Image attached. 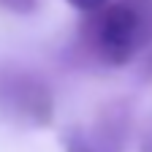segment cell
I'll list each match as a JSON object with an SVG mask.
<instances>
[{
	"label": "cell",
	"mask_w": 152,
	"mask_h": 152,
	"mask_svg": "<svg viewBox=\"0 0 152 152\" xmlns=\"http://www.w3.org/2000/svg\"><path fill=\"white\" fill-rule=\"evenodd\" d=\"M0 120L22 128L41 130L54 122V92L44 76L19 65H0Z\"/></svg>",
	"instance_id": "2"
},
{
	"label": "cell",
	"mask_w": 152,
	"mask_h": 152,
	"mask_svg": "<svg viewBox=\"0 0 152 152\" xmlns=\"http://www.w3.org/2000/svg\"><path fill=\"white\" fill-rule=\"evenodd\" d=\"M0 8H6L11 14H19V16H27L38 8V0H0Z\"/></svg>",
	"instance_id": "5"
},
{
	"label": "cell",
	"mask_w": 152,
	"mask_h": 152,
	"mask_svg": "<svg viewBox=\"0 0 152 152\" xmlns=\"http://www.w3.org/2000/svg\"><path fill=\"white\" fill-rule=\"evenodd\" d=\"M76 38L90 60L106 68H122L144 49L139 22L125 0H114L101 11L87 14L79 22Z\"/></svg>",
	"instance_id": "1"
},
{
	"label": "cell",
	"mask_w": 152,
	"mask_h": 152,
	"mask_svg": "<svg viewBox=\"0 0 152 152\" xmlns=\"http://www.w3.org/2000/svg\"><path fill=\"white\" fill-rule=\"evenodd\" d=\"M106 3H109V0H68V6L76 8V11H82L84 16H87V14H95V11H101Z\"/></svg>",
	"instance_id": "6"
},
{
	"label": "cell",
	"mask_w": 152,
	"mask_h": 152,
	"mask_svg": "<svg viewBox=\"0 0 152 152\" xmlns=\"http://www.w3.org/2000/svg\"><path fill=\"white\" fill-rule=\"evenodd\" d=\"M136 152H152V117H149V122L139 133V147H136Z\"/></svg>",
	"instance_id": "7"
},
{
	"label": "cell",
	"mask_w": 152,
	"mask_h": 152,
	"mask_svg": "<svg viewBox=\"0 0 152 152\" xmlns=\"http://www.w3.org/2000/svg\"><path fill=\"white\" fill-rule=\"evenodd\" d=\"M130 6L133 16L139 22V30H141V44L144 49L152 46V0H125Z\"/></svg>",
	"instance_id": "4"
},
{
	"label": "cell",
	"mask_w": 152,
	"mask_h": 152,
	"mask_svg": "<svg viewBox=\"0 0 152 152\" xmlns=\"http://www.w3.org/2000/svg\"><path fill=\"white\" fill-rule=\"evenodd\" d=\"M63 152H128V147H120L103 136L92 125H73L63 133Z\"/></svg>",
	"instance_id": "3"
},
{
	"label": "cell",
	"mask_w": 152,
	"mask_h": 152,
	"mask_svg": "<svg viewBox=\"0 0 152 152\" xmlns=\"http://www.w3.org/2000/svg\"><path fill=\"white\" fill-rule=\"evenodd\" d=\"M141 79H144V82H152V46H149L144 63H141Z\"/></svg>",
	"instance_id": "8"
}]
</instances>
